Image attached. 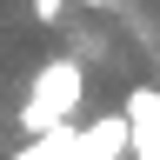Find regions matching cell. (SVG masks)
Listing matches in <instances>:
<instances>
[{"instance_id":"5","label":"cell","mask_w":160,"mask_h":160,"mask_svg":"<svg viewBox=\"0 0 160 160\" xmlns=\"http://www.w3.org/2000/svg\"><path fill=\"white\" fill-rule=\"evenodd\" d=\"M133 160H147V153H133Z\"/></svg>"},{"instance_id":"2","label":"cell","mask_w":160,"mask_h":160,"mask_svg":"<svg viewBox=\"0 0 160 160\" xmlns=\"http://www.w3.org/2000/svg\"><path fill=\"white\" fill-rule=\"evenodd\" d=\"M133 147V120H93V127H73L67 147H60V160H120Z\"/></svg>"},{"instance_id":"1","label":"cell","mask_w":160,"mask_h":160,"mask_svg":"<svg viewBox=\"0 0 160 160\" xmlns=\"http://www.w3.org/2000/svg\"><path fill=\"white\" fill-rule=\"evenodd\" d=\"M80 93H87V73H80V60H47V67L33 73V87H27L20 127H27V133H53L60 120H73Z\"/></svg>"},{"instance_id":"3","label":"cell","mask_w":160,"mask_h":160,"mask_svg":"<svg viewBox=\"0 0 160 160\" xmlns=\"http://www.w3.org/2000/svg\"><path fill=\"white\" fill-rule=\"evenodd\" d=\"M60 13H67V0H33V20H40V27H60Z\"/></svg>"},{"instance_id":"4","label":"cell","mask_w":160,"mask_h":160,"mask_svg":"<svg viewBox=\"0 0 160 160\" xmlns=\"http://www.w3.org/2000/svg\"><path fill=\"white\" fill-rule=\"evenodd\" d=\"M87 7H113V0H87Z\"/></svg>"}]
</instances>
